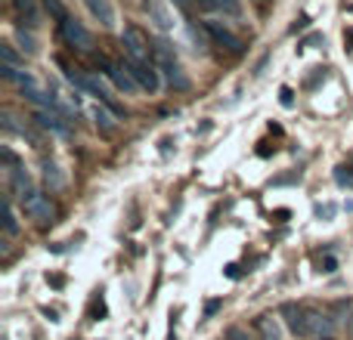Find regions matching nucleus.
<instances>
[{
    "mask_svg": "<svg viewBox=\"0 0 353 340\" xmlns=\"http://www.w3.org/2000/svg\"><path fill=\"white\" fill-rule=\"evenodd\" d=\"M174 3H176V6H180V10H183V12H186V16H189V12H192V3H189V0H174Z\"/></svg>",
    "mask_w": 353,
    "mask_h": 340,
    "instance_id": "nucleus-26",
    "label": "nucleus"
},
{
    "mask_svg": "<svg viewBox=\"0 0 353 340\" xmlns=\"http://www.w3.org/2000/svg\"><path fill=\"white\" fill-rule=\"evenodd\" d=\"M121 43H124V53H128L130 62H152V43H149V37L143 34V28L128 25L121 34Z\"/></svg>",
    "mask_w": 353,
    "mask_h": 340,
    "instance_id": "nucleus-2",
    "label": "nucleus"
},
{
    "mask_svg": "<svg viewBox=\"0 0 353 340\" xmlns=\"http://www.w3.org/2000/svg\"><path fill=\"white\" fill-rule=\"evenodd\" d=\"M220 310H223V300H208L205 304V319H214Z\"/></svg>",
    "mask_w": 353,
    "mask_h": 340,
    "instance_id": "nucleus-23",
    "label": "nucleus"
},
{
    "mask_svg": "<svg viewBox=\"0 0 353 340\" xmlns=\"http://www.w3.org/2000/svg\"><path fill=\"white\" fill-rule=\"evenodd\" d=\"M41 167H43V180H47L50 189H62V186H65V176L59 173V167H56L53 161H43Z\"/></svg>",
    "mask_w": 353,
    "mask_h": 340,
    "instance_id": "nucleus-16",
    "label": "nucleus"
},
{
    "mask_svg": "<svg viewBox=\"0 0 353 340\" xmlns=\"http://www.w3.org/2000/svg\"><path fill=\"white\" fill-rule=\"evenodd\" d=\"M43 10L50 12V19H56V22H65L68 19V10L62 0H43Z\"/></svg>",
    "mask_w": 353,
    "mask_h": 340,
    "instance_id": "nucleus-18",
    "label": "nucleus"
},
{
    "mask_svg": "<svg viewBox=\"0 0 353 340\" xmlns=\"http://www.w3.org/2000/svg\"><path fill=\"white\" fill-rule=\"evenodd\" d=\"M31 121H34L37 127L53 130V134H59V136L72 134V127H68L65 111H62V109H34V111H31Z\"/></svg>",
    "mask_w": 353,
    "mask_h": 340,
    "instance_id": "nucleus-7",
    "label": "nucleus"
},
{
    "mask_svg": "<svg viewBox=\"0 0 353 340\" xmlns=\"http://www.w3.org/2000/svg\"><path fill=\"white\" fill-rule=\"evenodd\" d=\"M146 10L152 12L155 25H159L161 31H168V28H171V25H174V22H171V12L165 10V3H161V0H146Z\"/></svg>",
    "mask_w": 353,
    "mask_h": 340,
    "instance_id": "nucleus-14",
    "label": "nucleus"
},
{
    "mask_svg": "<svg viewBox=\"0 0 353 340\" xmlns=\"http://www.w3.org/2000/svg\"><path fill=\"white\" fill-rule=\"evenodd\" d=\"M282 316H285L294 337H325L329 340L338 325L332 312L313 310V306H304V304H285L282 306Z\"/></svg>",
    "mask_w": 353,
    "mask_h": 340,
    "instance_id": "nucleus-1",
    "label": "nucleus"
},
{
    "mask_svg": "<svg viewBox=\"0 0 353 340\" xmlns=\"http://www.w3.org/2000/svg\"><path fill=\"white\" fill-rule=\"evenodd\" d=\"M223 340H257L254 334H251L248 328H239V325H232V328H226Z\"/></svg>",
    "mask_w": 353,
    "mask_h": 340,
    "instance_id": "nucleus-22",
    "label": "nucleus"
},
{
    "mask_svg": "<svg viewBox=\"0 0 353 340\" xmlns=\"http://www.w3.org/2000/svg\"><path fill=\"white\" fill-rule=\"evenodd\" d=\"M279 96H282V105H292V103H294V93H292V87H282V90H279Z\"/></svg>",
    "mask_w": 353,
    "mask_h": 340,
    "instance_id": "nucleus-24",
    "label": "nucleus"
},
{
    "mask_svg": "<svg viewBox=\"0 0 353 340\" xmlns=\"http://www.w3.org/2000/svg\"><path fill=\"white\" fill-rule=\"evenodd\" d=\"M161 74L168 78V84L174 87V90H189V78L183 74V68H180V62H174V65H165V68H159Z\"/></svg>",
    "mask_w": 353,
    "mask_h": 340,
    "instance_id": "nucleus-12",
    "label": "nucleus"
},
{
    "mask_svg": "<svg viewBox=\"0 0 353 340\" xmlns=\"http://www.w3.org/2000/svg\"><path fill=\"white\" fill-rule=\"evenodd\" d=\"M344 331H347V337L353 340V300H350V316H347V325H344Z\"/></svg>",
    "mask_w": 353,
    "mask_h": 340,
    "instance_id": "nucleus-25",
    "label": "nucleus"
},
{
    "mask_svg": "<svg viewBox=\"0 0 353 340\" xmlns=\"http://www.w3.org/2000/svg\"><path fill=\"white\" fill-rule=\"evenodd\" d=\"M124 65H128L130 74L137 78L140 90L155 93L161 87V72H159V65H155V62H130V59H124Z\"/></svg>",
    "mask_w": 353,
    "mask_h": 340,
    "instance_id": "nucleus-5",
    "label": "nucleus"
},
{
    "mask_svg": "<svg viewBox=\"0 0 353 340\" xmlns=\"http://www.w3.org/2000/svg\"><path fill=\"white\" fill-rule=\"evenodd\" d=\"M257 331H261L263 340H282V331H279V322L273 316H257Z\"/></svg>",
    "mask_w": 353,
    "mask_h": 340,
    "instance_id": "nucleus-15",
    "label": "nucleus"
},
{
    "mask_svg": "<svg viewBox=\"0 0 353 340\" xmlns=\"http://www.w3.org/2000/svg\"><path fill=\"white\" fill-rule=\"evenodd\" d=\"M0 56H3V65L22 68V59H19V53L12 50V43H0Z\"/></svg>",
    "mask_w": 353,
    "mask_h": 340,
    "instance_id": "nucleus-20",
    "label": "nucleus"
},
{
    "mask_svg": "<svg viewBox=\"0 0 353 340\" xmlns=\"http://www.w3.org/2000/svg\"><path fill=\"white\" fill-rule=\"evenodd\" d=\"M10 192H12V198H19V201H25L28 195L37 192L34 180H31V173L25 167H12L10 170Z\"/></svg>",
    "mask_w": 353,
    "mask_h": 340,
    "instance_id": "nucleus-8",
    "label": "nucleus"
},
{
    "mask_svg": "<svg viewBox=\"0 0 353 340\" xmlns=\"http://www.w3.org/2000/svg\"><path fill=\"white\" fill-rule=\"evenodd\" d=\"M3 232L6 238L19 235V217H16V204H12V198L6 201V217H3Z\"/></svg>",
    "mask_w": 353,
    "mask_h": 340,
    "instance_id": "nucleus-17",
    "label": "nucleus"
},
{
    "mask_svg": "<svg viewBox=\"0 0 353 340\" xmlns=\"http://www.w3.org/2000/svg\"><path fill=\"white\" fill-rule=\"evenodd\" d=\"M22 211L28 213L37 226H50L56 220V204L50 201V195H41V192L28 195V198L22 201Z\"/></svg>",
    "mask_w": 353,
    "mask_h": 340,
    "instance_id": "nucleus-4",
    "label": "nucleus"
},
{
    "mask_svg": "<svg viewBox=\"0 0 353 340\" xmlns=\"http://www.w3.org/2000/svg\"><path fill=\"white\" fill-rule=\"evenodd\" d=\"M84 3H87V10H90V16L97 19L105 31L115 28V6H112V0H84Z\"/></svg>",
    "mask_w": 353,
    "mask_h": 340,
    "instance_id": "nucleus-9",
    "label": "nucleus"
},
{
    "mask_svg": "<svg viewBox=\"0 0 353 340\" xmlns=\"http://www.w3.org/2000/svg\"><path fill=\"white\" fill-rule=\"evenodd\" d=\"M59 34H62V41H65L72 50H78V53H90V50H93L90 31H87L84 25L78 22V19L68 16L65 22H59Z\"/></svg>",
    "mask_w": 353,
    "mask_h": 340,
    "instance_id": "nucleus-3",
    "label": "nucleus"
},
{
    "mask_svg": "<svg viewBox=\"0 0 353 340\" xmlns=\"http://www.w3.org/2000/svg\"><path fill=\"white\" fill-rule=\"evenodd\" d=\"M0 74H3V81H12V84H19L22 90H28V87H34V78H31L25 68H12V65H3L0 68Z\"/></svg>",
    "mask_w": 353,
    "mask_h": 340,
    "instance_id": "nucleus-13",
    "label": "nucleus"
},
{
    "mask_svg": "<svg viewBox=\"0 0 353 340\" xmlns=\"http://www.w3.org/2000/svg\"><path fill=\"white\" fill-rule=\"evenodd\" d=\"M90 115H93V121H97V127L103 130V134H112V130L118 127V121H115V111H109L103 103H99V105H93V111H90Z\"/></svg>",
    "mask_w": 353,
    "mask_h": 340,
    "instance_id": "nucleus-11",
    "label": "nucleus"
},
{
    "mask_svg": "<svg viewBox=\"0 0 353 340\" xmlns=\"http://www.w3.org/2000/svg\"><path fill=\"white\" fill-rule=\"evenodd\" d=\"M16 43H19V47H22V53H37V43H34V37H31V34H25V28H19L16 31Z\"/></svg>",
    "mask_w": 353,
    "mask_h": 340,
    "instance_id": "nucleus-21",
    "label": "nucleus"
},
{
    "mask_svg": "<svg viewBox=\"0 0 353 340\" xmlns=\"http://www.w3.org/2000/svg\"><path fill=\"white\" fill-rule=\"evenodd\" d=\"M205 10H223V12H239L236 0H199Z\"/></svg>",
    "mask_w": 353,
    "mask_h": 340,
    "instance_id": "nucleus-19",
    "label": "nucleus"
},
{
    "mask_svg": "<svg viewBox=\"0 0 353 340\" xmlns=\"http://www.w3.org/2000/svg\"><path fill=\"white\" fill-rule=\"evenodd\" d=\"M205 34L211 37L217 47H223L226 53H232V56H242L245 53V43H242V37H236L230 28H223L220 22H205Z\"/></svg>",
    "mask_w": 353,
    "mask_h": 340,
    "instance_id": "nucleus-6",
    "label": "nucleus"
},
{
    "mask_svg": "<svg viewBox=\"0 0 353 340\" xmlns=\"http://www.w3.org/2000/svg\"><path fill=\"white\" fill-rule=\"evenodd\" d=\"M12 6H16L19 19H22L25 25H31V28H37V25H41V10H37V0H12Z\"/></svg>",
    "mask_w": 353,
    "mask_h": 340,
    "instance_id": "nucleus-10",
    "label": "nucleus"
}]
</instances>
